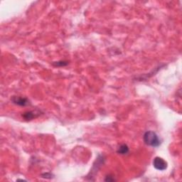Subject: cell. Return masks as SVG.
Segmentation results:
<instances>
[{
  "label": "cell",
  "mask_w": 182,
  "mask_h": 182,
  "mask_svg": "<svg viewBox=\"0 0 182 182\" xmlns=\"http://www.w3.org/2000/svg\"><path fill=\"white\" fill-rule=\"evenodd\" d=\"M143 140L146 145L153 147H158L161 144L160 139L153 131L146 132L143 136Z\"/></svg>",
  "instance_id": "6da1fadb"
},
{
  "label": "cell",
  "mask_w": 182,
  "mask_h": 182,
  "mask_svg": "<svg viewBox=\"0 0 182 182\" xmlns=\"http://www.w3.org/2000/svg\"><path fill=\"white\" fill-rule=\"evenodd\" d=\"M154 167L157 170L164 171L167 169V162L165 160H164L161 157H155L153 161Z\"/></svg>",
  "instance_id": "7a4b0ae2"
},
{
  "label": "cell",
  "mask_w": 182,
  "mask_h": 182,
  "mask_svg": "<svg viewBox=\"0 0 182 182\" xmlns=\"http://www.w3.org/2000/svg\"><path fill=\"white\" fill-rule=\"evenodd\" d=\"M11 100H12L13 103L19 105V106H26L29 103L28 99L22 97H18V96H13Z\"/></svg>",
  "instance_id": "3957f363"
},
{
  "label": "cell",
  "mask_w": 182,
  "mask_h": 182,
  "mask_svg": "<svg viewBox=\"0 0 182 182\" xmlns=\"http://www.w3.org/2000/svg\"><path fill=\"white\" fill-rule=\"evenodd\" d=\"M39 113L37 114L35 112L30 111V112H25V113H24L22 114V117H23V118L26 120H32V119L39 116Z\"/></svg>",
  "instance_id": "277c9868"
},
{
  "label": "cell",
  "mask_w": 182,
  "mask_h": 182,
  "mask_svg": "<svg viewBox=\"0 0 182 182\" xmlns=\"http://www.w3.org/2000/svg\"><path fill=\"white\" fill-rule=\"evenodd\" d=\"M118 153L120 154H126L129 152V147L127 145H122L119 147L118 149Z\"/></svg>",
  "instance_id": "5b68a950"
},
{
  "label": "cell",
  "mask_w": 182,
  "mask_h": 182,
  "mask_svg": "<svg viewBox=\"0 0 182 182\" xmlns=\"http://www.w3.org/2000/svg\"><path fill=\"white\" fill-rule=\"evenodd\" d=\"M53 65H54L55 66H67V65L68 64V61H63V60H61V61H58V62H54L53 64Z\"/></svg>",
  "instance_id": "8992f818"
}]
</instances>
